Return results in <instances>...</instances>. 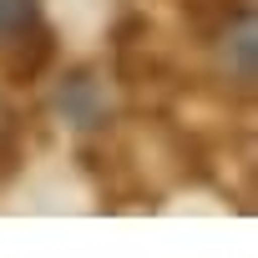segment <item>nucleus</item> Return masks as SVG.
<instances>
[{"instance_id":"obj_6","label":"nucleus","mask_w":258,"mask_h":258,"mask_svg":"<svg viewBox=\"0 0 258 258\" xmlns=\"http://www.w3.org/2000/svg\"><path fill=\"white\" fill-rule=\"evenodd\" d=\"M177 6L187 11L192 31H198V36H208V31H213V26H218V21H223L233 6H238V0H177Z\"/></svg>"},{"instance_id":"obj_3","label":"nucleus","mask_w":258,"mask_h":258,"mask_svg":"<svg viewBox=\"0 0 258 258\" xmlns=\"http://www.w3.org/2000/svg\"><path fill=\"white\" fill-rule=\"evenodd\" d=\"M56 111L66 126L76 132H101L111 121V106H106V86L91 66H71L61 81H56Z\"/></svg>"},{"instance_id":"obj_4","label":"nucleus","mask_w":258,"mask_h":258,"mask_svg":"<svg viewBox=\"0 0 258 258\" xmlns=\"http://www.w3.org/2000/svg\"><path fill=\"white\" fill-rule=\"evenodd\" d=\"M51 61H56V31L46 21H36L31 31H21L6 51H0V76L11 86H31V81H41V71Z\"/></svg>"},{"instance_id":"obj_2","label":"nucleus","mask_w":258,"mask_h":258,"mask_svg":"<svg viewBox=\"0 0 258 258\" xmlns=\"http://www.w3.org/2000/svg\"><path fill=\"white\" fill-rule=\"evenodd\" d=\"M81 167H86V177L96 182L101 208H157V192L142 182V172L126 162L121 152H106V147H81Z\"/></svg>"},{"instance_id":"obj_7","label":"nucleus","mask_w":258,"mask_h":258,"mask_svg":"<svg viewBox=\"0 0 258 258\" xmlns=\"http://www.w3.org/2000/svg\"><path fill=\"white\" fill-rule=\"evenodd\" d=\"M26 162V147H21V132H6L0 137V182H11Z\"/></svg>"},{"instance_id":"obj_8","label":"nucleus","mask_w":258,"mask_h":258,"mask_svg":"<svg viewBox=\"0 0 258 258\" xmlns=\"http://www.w3.org/2000/svg\"><path fill=\"white\" fill-rule=\"evenodd\" d=\"M6 132H21V116H16V106L6 96H0V137H6Z\"/></svg>"},{"instance_id":"obj_5","label":"nucleus","mask_w":258,"mask_h":258,"mask_svg":"<svg viewBox=\"0 0 258 258\" xmlns=\"http://www.w3.org/2000/svg\"><path fill=\"white\" fill-rule=\"evenodd\" d=\"M41 21V0H0V51Z\"/></svg>"},{"instance_id":"obj_1","label":"nucleus","mask_w":258,"mask_h":258,"mask_svg":"<svg viewBox=\"0 0 258 258\" xmlns=\"http://www.w3.org/2000/svg\"><path fill=\"white\" fill-rule=\"evenodd\" d=\"M203 41L213 46L218 81L233 86L238 96H253V81H258V26H253V6L238 0V6H233Z\"/></svg>"}]
</instances>
